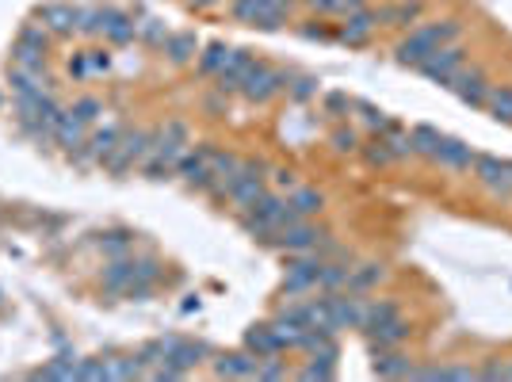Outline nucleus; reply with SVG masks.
<instances>
[{
    "label": "nucleus",
    "instance_id": "obj_1",
    "mask_svg": "<svg viewBox=\"0 0 512 382\" xmlns=\"http://www.w3.org/2000/svg\"><path fill=\"white\" fill-rule=\"evenodd\" d=\"M459 38H463V20H455V16L420 20V23H413V28L405 31L402 43L394 46V61L405 66V69H417V66H425L440 46L459 43Z\"/></svg>",
    "mask_w": 512,
    "mask_h": 382
},
{
    "label": "nucleus",
    "instance_id": "obj_2",
    "mask_svg": "<svg viewBox=\"0 0 512 382\" xmlns=\"http://www.w3.org/2000/svg\"><path fill=\"white\" fill-rule=\"evenodd\" d=\"M237 222H241V229H245V234H252L256 241H268V237L276 234V229H284V226H291V222H299V214L291 211L287 195L264 191V195L256 199L252 207L237 211Z\"/></svg>",
    "mask_w": 512,
    "mask_h": 382
},
{
    "label": "nucleus",
    "instance_id": "obj_3",
    "mask_svg": "<svg viewBox=\"0 0 512 382\" xmlns=\"http://www.w3.org/2000/svg\"><path fill=\"white\" fill-rule=\"evenodd\" d=\"M291 12L294 0H229V16L260 31H284L291 23Z\"/></svg>",
    "mask_w": 512,
    "mask_h": 382
},
{
    "label": "nucleus",
    "instance_id": "obj_4",
    "mask_svg": "<svg viewBox=\"0 0 512 382\" xmlns=\"http://www.w3.org/2000/svg\"><path fill=\"white\" fill-rule=\"evenodd\" d=\"M287 84H291V73L272 69L268 61L256 58V66L249 69L245 84H241V96H245L249 104H268V99H276L279 92H287Z\"/></svg>",
    "mask_w": 512,
    "mask_h": 382
},
{
    "label": "nucleus",
    "instance_id": "obj_5",
    "mask_svg": "<svg viewBox=\"0 0 512 382\" xmlns=\"http://www.w3.org/2000/svg\"><path fill=\"white\" fill-rule=\"evenodd\" d=\"M322 267L325 260L317 252H294V260L287 264V275H284V295L299 298V295H314L317 283H322Z\"/></svg>",
    "mask_w": 512,
    "mask_h": 382
},
{
    "label": "nucleus",
    "instance_id": "obj_6",
    "mask_svg": "<svg viewBox=\"0 0 512 382\" xmlns=\"http://www.w3.org/2000/svg\"><path fill=\"white\" fill-rule=\"evenodd\" d=\"M329 237V229L325 226H314L310 219H299V222H291L284 229H276L272 237H268V245H276V249H284V252H314L322 241Z\"/></svg>",
    "mask_w": 512,
    "mask_h": 382
},
{
    "label": "nucleus",
    "instance_id": "obj_7",
    "mask_svg": "<svg viewBox=\"0 0 512 382\" xmlns=\"http://www.w3.org/2000/svg\"><path fill=\"white\" fill-rule=\"evenodd\" d=\"M444 88H447V92H455L467 107H478V111H482V107H485V96H490V88H493V81H490V73H485L482 66H470V61H467V66L459 69Z\"/></svg>",
    "mask_w": 512,
    "mask_h": 382
},
{
    "label": "nucleus",
    "instance_id": "obj_8",
    "mask_svg": "<svg viewBox=\"0 0 512 382\" xmlns=\"http://www.w3.org/2000/svg\"><path fill=\"white\" fill-rule=\"evenodd\" d=\"M153 146V134L142 131V126H131V131H123L119 134V146H115V153L104 161L111 172H131L134 164H142L146 161V153Z\"/></svg>",
    "mask_w": 512,
    "mask_h": 382
},
{
    "label": "nucleus",
    "instance_id": "obj_9",
    "mask_svg": "<svg viewBox=\"0 0 512 382\" xmlns=\"http://www.w3.org/2000/svg\"><path fill=\"white\" fill-rule=\"evenodd\" d=\"M470 176L490 191L493 199H512V172H508V161L493 157V153H478L475 164H470Z\"/></svg>",
    "mask_w": 512,
    "mask_h": 382
},
{
    "label": "nucleus",
    "instance_id": "obj_10",
    "mask_svg": "<svg viewBox=\"0 0 512 382\" xmlns=\"http://www.w3.org/2000/svg\"><path fill=\"white\" fill-rule=\"evenodd\" d=\"M467 54H470V50H467L463 43H447V46H440L436 54H432V58L425 61V66H417V73L425 76V81H432V84H440V88H444L459 69L467 66Z\"/></svg>",
    "mask_w": 512,
    "mask_h": 382
},
{
    "label": "nucleus",
    "instance_id": "obj_11",
    "mask_svg": "<svg viewBox=\"0 0 512 382\" xmlns=\"http://www.w3.org/2000/svg\"><path fill=\"white\" fill-rule=\"evenodd\" d=\"M325 302H329V325L332 333L340 329H360L364 325V295H352V290H325Z\"/></svg>",
    "mask_w": 512,
    "mask_h": 382
},
{
    "label": "nucleus",
    "instance_id": "obj_12",
    "mask_svg": "<svg viewBox=\"0 0 512 382\" xmlns=\"http://www.w3.org/2000/svg\"><path fill=\"white\" fill-rule=\"evenodd\" d=\"M100 279H104V290H111V295H126V298L149 295L146 287H138V260H131V257H115Z\"/></svg>",
    "mask_w": 512,
    "mask_h": 382
},
{
    "label": "nucleus",
    "instance_id": "obj_13",
    "mask_svg": "<svg viewBox=\"0 0 512 382\" xmlns=\"http://www.w3.org/2000/svg\"><path fill=\"white\" fill-rule=\"evenodd\" d=\"M211 142H199L196 149H184V157L176 161V172H180V180L191 187V191H211L214 184V176L207 169V161H211Z\"/></svg>",
    "mask_w": 512,
    "mask_h": 382
},
{
    "label": "nucleus",
    "instance_id": "obj_14",
    "mask_svg": "<svg viewBox=\"0 0 512 382\" xmlns=\"http://www.w3.org/2000/svg\"><path fill=\"white\" fill-rule=\"evenodd\" d=\"M252 66H256V54H252V50H229L226 66L219 69V76H214V88H219V96L241 92V84H245V76H249Z\"/></svg>",
    "mask_w": 512,
    "mask_h": 382
},
{
    "label": "nucleus",
    "instance_id": "obj_15",
    "mask_svg": "<svg viewBox=\"0 0 512 382\" xmlns=\"http://www.w3.org/2000/svg\"><path fill=\"white\" fill-rule=\"evenodd\" d=\"M375 31H379L375 8H356V12H344V23L337 28V43H344V46H367Z\"/></svg>",
    "mask_w": 512,
    "mask_h": 382
},
{
    "label": "nucleus",
    "instance_id": "obj_16",
    "mask_svg": "<svg viewBox=\"0 0 512 382\" xmlns=\"http://www.w3.org/2000/svg\"><path fill=\"white\" fill-rule=\"evenodd\" d=\"M164 344V363L180 367V371H191V367H199L203 360L211 355V348L203 340H184V337H161Z\"/></svg>",
    "mask_w": 512,
    "mask_h": 382
},
{
    "label": "nucleus",
    "instance_id": "obj_17",
    "mask_svg": "<svg viewBox=\"0 0 512 382\" xmlns=\"http://www.w3.org/2000/svg\"><path fill=\"white\" fill-rule=\"evenodd\" d=\"M425 0H394V4H382L375 8V20H379V28H402L409 31L413 23L425 20Z\"/></svg>",
    "mask_w": 512,
    "mask_h": 382
},
{
    "label": "nucleus",
    "instance_id": "obj_18",
    "mask_svg": "<svg viewBox=\"0 0 512 382\" xmlns=\"http://www.w3.org/2000/svg\"><path fill=\"white\" fill-rule=\"evenodd\" d=\"M364 337H367L371 348H398V344H405L409 337H413V325L398 314V317H387V322L364 329Z\"/></svg>",
    "mask_w": 512,
    "mask_h": 382
},
{
    "label": "nucleus",
    "instance_id": "obj_19",
    "mask_svg": "<svg viewBox=\"0 0 512 382\" xmlns=\"http://www.w3.org/2000/svg\"><path fill=\"white\" fill-rule=\"evenodd\" d=\"M475 157H478V149L470 146V142H463V138H447V134H444L440 153H436V161H432V164H440V169H447V172H470Z\"/></svg>",
    "mask_w": 512,
    "mask_h": 382
},
{
    "label": "nucleus",
    "instance_id": "obj_20",
    "mask_svg": "<svg viewBox=\"0 0 512 382\" xmlns=\"http://www.w3.org/2000/svg\"><path fill=\"white\" fill-rule=\"evenodd\" d=\"M375 352V360H371V371H375L379 378H409L413 375V355L398 348H371Z\"/></svg>",
    "mask_w": 512,
    "mask_h": 382
},
{
    "label": "nucleus",
    "instance_id": "obj_21",
    "mask_svg": "<svg viewBox=\"0 0 512 382\" xmlns=\"http://www.w3.org/2000/svg\"><path fill=\"white\" fill-rule=\"evenodd\" d=\"M387 264H379V260H364V264H352L348 267V287L344 290H352V295H371V290H379L382 283H387Z\"/></svg>",
    "mask_w": 512,
    "mask_h": 382
},
{
    "label": "nucleus",
    "instance_id": "obj_22",
    "mask_svg": "<svg viewBox=\"0 0 512 382\" xmlns=\"http://www.w3.org/2000/svg\"><path fill=\"white\" fill-rule=\"evenodd\" d=\"M256 363H260V355H252L249 348L222 352L219 360H214V375L219 378H256Z\"/></svg>",
    "mask_w": 512,
    "mask_h": 382
},
{
    "label": "nucleus",
    "instance_id": "obj_23",
    "mask_svg": "<svg viewBox=\"0 0 512 382\" xmlns=\"http://www.w3.org/2000/svg\"><path fill=\"white\" fill-rule=\"evenodd\" d=\"M245 348L264 360V355H284V340H279L272 322H264V325H249L245 329Z\"/></svg>",
    "mask_w": 512,
    "mask_h": 382
},
{
    "label": "nucleus",
    "instance_id": "obj_24",
    "mask_svg": "<svg viewBox=\"0 0 512 382\" xmlns=\"http://www.w3.org/2000/svg\"><path fill=\"white\" fill-rule=\"evenodd\" d=\"M38 20H43L46 31H54V35H73L76 28H81V8H73V4H46L43 12H38Z\"/></svg>",
    "mask_w": 512,
    "mask_h": 382
},
{
    "label": "nucleus",
    "instance_id": "obj_25",
    "mask_svg": "<svg viewBox=\"0 0 512 382\" xmlns=\"http://www.w3.org/2000/svg\"><path fill=\"white\" fill-rule=\"evenodd\" d=\"M360 157H364V164H371V169H387V164L402 161L398 149L390 142V134H375V138H367V142H360Z\"/></svg>",
    "mask_w": 512,
    "mask_h": 382
},
{
    "label": "nucleus",
    "instance_id": "obj_26",
    "mask_svg": "<svg viewBox=\"0 0 512 382\" xmlns=\"http://www.w3.org/2000/svg\"><path fill=\"white\" fill-rule=\"evenodd\" d=\"M161 50L169 54L172 66H188V61L199 54V35L196 31H169V38H164Z\"/></svg>",
    "mask_w": 512,
    "mask_h": 382
},
{
    "label": "nucleus",
    "instance_id": "obj_27",
    "mask_svg": "<svg viewBox=\"0 0 512 382\" xmlns=\"http://www.w3.org/2000/svg\"><path fill=\"white\" fill-rule=\"evenodd\" d=\"M440 142H444V134L436 131V126H428V123H420V126H413V131H409V149H413V157L436 161Z\"/></svg>",
    "mask_w": 512,
    "mask_h": 382
},
{
    "label": "nucleus",
    "instance_id": "obj_28",
    "mask_svg": "<svg viewBox=\"0 0 512 382\" xmlns=\"http://www.w3.org/2000/svg\"><path fill=\"white\" fill-rule=\"evenodd\" d=\"M485 115L501 126H512V84H493L490 96H485Z\"/></svg>",
    "mask_w": 512,
    "mask_h": 382
},
{
    "label": "nucleus",
    "instance_id": "obj_29",
    "mask_svg": "<svg viewBox=\"0 0 512 382\" xmlns=\"http://www.w3.org/2000/svg\"><path fill=\"white\" fill-rule=\"evenodd\" d=\"M84 119H76L73 111H61V119H58V126H54V138H58V146L61 149H81L84 146Z\"/></svg>",
    "mask_w": 512,
    "mask_h": 382
},
{
    "label": "nucleus",
    "instance_id": "obj_30",
    "mask_svg": "<svg viewBox=\"0 0 512 382\" xmlns=\"http://www.w3.org/2000/svg\"><path fill=\"white\" fill-rule=\"evenodd\" d=\"M291 211L299 214V219H314V214H322L325 211V195L317 187H291Z\"/></svg>",
    "mask_w": 512,
    "mask_h": 382
},
{
    "label": "nucleus",
    "instance_id": "obj_31",
    "mask_svg": "<svg viewBox=\"0 0 512 382\" xmlns=\"http://www.w3.org/2000/svg\"><path fill=\"white\" fill-rule=\"evenodd\" d=\"M119 126H100V131L92 134V138H88V157H92V161H100V164H104L108 157H111V153H115V146H119Z\"/></svg>",
    "mask_w": 512,
    "mask_h": 382
},
{
    "label": "nucleus",
    "instance_id": "obj_32",
    "mask_svg": "<svg viewBox=\"0 0 512 382\" xmlns=\"http://www.w3.org/2000/svg\"><path fill=\"white\" fill-rule=\"evenodd\" d=\"M402 314V306L398 298H367L364 302V325H360V333L371 325H379V322H387V317H398Z\"/></svg>",
    "mask_w": 512,
    "mask_h": 382
},
{
    "label": "nucleus",
    "instance_id": "obj_33",
    "mask_svg": "<svg viewBox=\"0 0 512 382\" xmlns=\"http://www.w3.org/2000/svg\"><path fill=\"white\" fill-rule=\"evenodd\" d=\"M329 146L332 153H340V157H348V153H360V131L348 123H340V126H332L329 131Z\"/></svg>",
    "mask_w": 512,
    "mask_h": 382
},
{
    "label": "nucleus",
    "instance_id": "obj_34",
    "mask_svg": "<svg viewBox=\"0 0 512 382\" xmlns=\"http://www.w3.org/2000/svg\"><path fill=\"white\" fill-rule=\"evenodd\" d=\"M226 58H229V46L226 43H211L207 50H203V54H199V73L203 76H219V69L226 66Z\"/></svg>",
    "mask_w": 512,
    "mask_h": 382
},
{
    "label": "nucleus",
    "instance_id": "obj_35",
    "mask_svg": "<svg viewBox=\"0 0 512 382\" xmlns=\"http://www.w3.org/2000/svg\"><path fill=\"white\" fill-rule=\"evenodd\" d=\"M12 58H16V69H43V61H46V50L43 46H31V43H16V50H12Z\"/></svg>",
    "mask_w": 512,
    "mask_h": 382
},
{
    "label": "nucleus",
    "instance_id": "obj_36",
    "mask_svg": "<svg viewBox=\"0 0 512 382\" xmlns=\"http://www.w3.org/2000/svg\"><path fill=\"white\" fill-rule=\"evenodd\" d=\"M35 375L38 378H76V355H58V360H50L46 367H38Z\"/></svg>",
    "mask_w": 512,
    "mask_h": 382
},
{
    "label": "nucleus",
    "instance_id": "obj_37",
    "mask_svg": "<svg viewBox=\"0 0 512 382\" xmlns=\"http://www.w3.org/2000/svg\"><path fill=\"white\" fill-rule=\"evenodd\" d=\"M299 378H306V382H329V378H337V363L332 360H322V355H310V363L299 371Z\"/></svg>",
    "mask_w": 512,
    "mask_h": 382
},
{
    "label": "nucleus",
    "instance_id": "obj_38",
    "mask_svg": "<svg viewBox=\"0 0 512 382\" xmlns=\"http://www.w3.org/2000/svg\"><path fill=\"white\" fill-rule=\"evenodd\" d=\"M138 38H142V43L146 46H164V38H169V28H164V23L161 20H142V23H138Z\"/></svg>",
    "mask_w": 512,
    "mask_h": 382
},
{
    "label": "nucleus",
    "instance_id": "obj_39",
    "mask_svg": "<svg viewBox=\"0 0 512 382\" xmlns=\"http://www.w3.org/2000/svg\"><path fill=\"white\" fill-rule=\"evenodd\" d=\"M146 375L142 355H126V360H111V378H138Z\"/></svg>",
    "mask_w": 512,
    "mask_h": 382
},
{
    "label": "nucleus",
    "instance_id": "obj_40",
    "mask_svg": "<svg viewBox=\"0 0 512 382\" xmlns=\"http://www.w3.org/2000/svg\"><path fill=\"white\" fill-rule=\"evenodd\" d=\"M467 378H478V367H470V363H440V382H467Z\"/></svg>",
    "mask_w": 512,
    "mask_h": 382
},
{
    "label": "nucleus",
    "instance_id": "obj_41",
    "mask_svg": "<svg viewBox=\"0 0 512 382\" xmlns=\"http://www.w3.org/2000/svg\"><path fill=\"white\" fill-rule=\"evenodd\" d=\"M76 378H111L108 360H76Z\"/></svg>",
    "mask_w": 512,
    "mask_h": 382
},
{
    "label": "nucleus",
    "instance_id": "obj_42",
    "mask_svg": "<svg viewBox=\"0 0 512 382\" xmlns=\"http://www.w3.org/2000/svg\"><path fill=\"white\" fill-rule=\"evenodd\" d=\"M69 111L76 115V119H84V123H96L100 115H104V104H100V99H92V96H81Z\"/></svg>",
    "mask_w": 512,
    "mask_h": 382
},
{
    "label": "nucleus",
    "instance_id": "obj_43",
    "mask_svg": "<svg viewBox=\"0 0 512 382\" xmlns=\"http://www.w3.org/2000/svg\"><path fill=\"white\" fill-rule=\"evenodd\" d=\"M256 378H287V360H279V355H264V360L256 363Z\"/></svg>",
    "mask_w": 512,
    "mask_h": 382
},
{
    "label": "nucleus",
    "instance_id": "obj_44",
    "mask_svg": "<svg viewBox=\"0 0 512 382\" xmlns=\"http://www.w3.org/2000/svg\"><path fill=\"white\" fill-rule=\"evenodd\" d=\"M352 107L364 115V123H367L375 134H382V131H387V126H390V119H387V115H382L375 104H352Z\"/></svg>",
    "mask_w": 512,
    "mask_h": 382
},
{
    "label": "nucleus",
    "instance_id": "obj_45",
    "mask_svg": "<svg viewBox=\"0 0 512 382\" xmlns=\"http://www.w3.org/2000/svg\"><path fill=\"white\" fill-rule=\"evenodd\" d=\"M478 378L485 382H497V378H508V363L501 360V355H490L482 367H478Z\"/></svg>",
    "mask_w": 512,
    "mask_h": 382
},
{
    "label": "nucleus",
    "instance_id": "obj_46",
    "mask_svg": "<svg viewBox=\"0 0 512 382\" xmlns=\"http://www.w3.org/2000/svg\"><path fill=\"white\" fill-rule=\"evenodd\" d=\"M302 38H310V43H329V38H337V31H329L325 23H317V20H306L302 28H299Z\"/></svg>",
    "mask_w": 512,
    "mask_h": 382
},
{
    "label": "nucleus",
    "instance_id": "obj_47",
    "mask_svg": "<svg viewBox=\"0 0 512 382\" xmlns=\"http://www.w3.org/2000/svg\"><path fill=\"white\" fill-rule=\"evenodd\" d=\"M302 4L317 16H344V0H302Z\"/></svg>",
    "mask_w": 512,
    "mask_h": 382
},
{
    "label": "nucleus",
    "instance_id": "obj_48",
    "mask_svg": "<svg viewBox=\"0 0 512 382\" xmlns=\"http://www.w3.org/2000/svg\"><path fill=\"white\" fill-rule=\"evenodd\" d=\"M287 92L294 99H310V96H317V81H314V76H299V81L287 84Z\"/></svg>",
    "mask_w": 512,
    "mask_h": 382
},
{
    "label": "nucleus",
    "instance_id": "obj_49",
    "mask_svg": "<svg viewBox=\"0 0 512 382\" xmlns=\"http://www.w3.org/2000/svg\"><path fill=\"white\" fill-rule=\"evenodd\" d=\"M325 107H329V115H348L352 99L344 96V92H329V96H325Z\"/></svg>",
    "mask_w": 512,
    "mask_h": 382
},
{
    "label": "nucleus",
    "instance_id": "obj_50",
    "mask_svg": "<svg viewBox=\"0 0 512 382\" xmlns=\"http://www.w3.org/2000/svg\"><path fill=\"white\" fill-rule=\"evenodd\" d=\"M69 73L76 76V81H84V76H92V58H88V54H76V58L69 61Z\"/></svg>",
    "mask_w": 512,
    "mask_h": 382
},
{
    "label": "nucleus",
    "instance_id": "obj_51",
    "mask_svg": "<svg viewBox=\"0 0 512 382\" xmlns=\"http://www.w3.org/2000/svg\"><path fill=\"white\" fill-rule=\"evenodd\" d=\"M272 180H276L279 187H287V191L299 187V184H294V172H291V169H272Z\"/></svg>",
    "mask_w": 512,
    "mask_h": 382
},
{
    "label": "nucleus",
    "instance_id": "obj_52",
    "mask_svg": "<svg viewBox=\"0 0 512 382\" xmlns=\"http://www.w3.org/2000/svg\"><path fill=\"white\" fill-rule=\"evenodd\" d=\"M88 58H92V73H108L111 69V58L104 54V50H92Z\"/></svg>",
    "mask_w": 512,
    "mask_h": 382
},
{
    "label": "nucleus",
    "instance_id": "obj_53",
    "mask_svg": "<svg viewBox=\"0 0 512 382\" xmlns=\"http://www.w3.org/2000/svg\"><path fill=\"white\" fill-rule=\"evenodd\" d=\"M375 0H344V12H356V8H371Z\"/></svg>",
    "mask_w": 512,
    "mask_h": 382
},
{
    "label": "nucleus",
    "instance_id": "obj_54",
    "mask_svg": "<svg viewBox=\"0 0 512 382\" xmlns=\"http://www.w3.org/2000/svg\"><path fill=\"white\" fill-rule=\"evenodd\" d=\"M214 4H222V0H191V8H214Z\"/></svg>",
    "mask_w": 512,
    "mask_h": 382
},
{
    "label": "nucleus",
    "instance_id": "obj_55",
    "mask_svg": "<svg viewBox=\"0 0 512 382\" xmlns=\"http://www.w3.org/2000/svg\"><path fill=\"white\" fill-rule=\"evenodd\" d=\"M508 378H512V360H508Z\"/></svg>",
    "mask_w": 512,
    "mask_h": 382
},
{
    "label": "nucleus",
    "instance_id": "obj_56",
    "mask_svg": "<svg viewBox=\"0 0 512 382\" xmlns=\"http://www.w3.org/2000/svg\"><path fill=\"white\" fill-rule=\"evenodd\" d=\"M508 172H512V161H508Z\"/></svg>",
    "mask_w": 512,
    "mask_h": 382
},
{
    "label": "nucleus",
    "instance_id": "obj_57",
    "mask_svg": "<svg viewBox=\"0 0 512 382\" xmlns=\"http://www.w3.org/2000/svg\"><path fill=\"white\" fill-rule=\"evenodd\" d=\"M188 4H191V0H188Z\"/></svg>",
    "mask_w": 512,
    "mask_h": 382
}]
</instances>
